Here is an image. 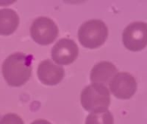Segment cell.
<instances>
[{
	"label": "cell",
	"mask_w": 147,
	"mask_h": 124,
	"mask_svg": "<svg viewBox=\"0 0 147 124\" xmlns=\"http://www.w3.org/2000/svg\"><path fill=\"white\" fill-rule=\"evenodd\" d=\"M32 58L21 52L10 55L3 63L2 73L8 85L20 87L30 78L32 72Z\"/></svg>",
	"instance_id": "6da1fadb"
},
{
	"label": "cell",
	"mask_w": 147,
	"mask_h": 124,
	"mask_svg": "<svg viewBox=\"0 0 147 124\" xmlns=\"http://www.w3.org/2000/svg\"><path fill=\"white\" fill-rule=\"evenodd\" d=\"M108 37L106 24L99 19H91L82 24L78 30L81 44L88 49H96L104 44Z\"/></svg>",
	"instance_id": "7a4b0ae2"
},
{
	"label": "cell",
	"mask_w": 147,
	"mask_h": 124,
	"mask_svg": "<svg viewBox=\"0 0 147 124\" xmlns=\"http://www.w3.org/2000/svg\"><path fill=\"white\" fill-rule=\"evenodd\" d=\"M81 102L84 109L89 112L107 109L111 102L109 90L102 84H90L82 90Z\"/></svg>",
	"instance_id": "3957f363"
},
{
	"label": "cell",
	"mask_w": 147,
	"mask_h": 124,
	"mask_svg": "<svg viewBox=\"0 0 147 124\" xmlns=\"http://www.w3.org/2000/svg\"><path fill=\"white\" fill-rule=\"evenodd\" d=\"M59 30L55 23L46 17L35 19L30 26V36L32 39L41 45L52 43L58 37Z\"/></svg>",
	"instance_id": "277c9868"
},
{
	"label": "cell",
	"mask_w": 147,
	"mask_h": 124,
	"mask_svg": "<svg viewBox=\"0 0 147 124\" xmlns=\"http://www.w3.org/2000/svg\"><path fill=\"white\" fill-rule=\"evenodd\" d=\"M125 47L131 51H139L147 46V24L133 22L128 24L122 34Z\"/></svg>",
	"instance_id": "5b68a950"
},
{
	"label": "cell",
	"mask_w": 147,
	"mask_h": 124,
	"mask_svg": "<svg viewBox=\"0 0 147 124\" xmlns=\"http://www.w3.org/2000/svg\"><path fill=\"white\" fill-rule=\"evenodd\" d=\"M112 94L119 99H130L137 90V82L128 72H119L109 83Z\"/></svg>",
	"instance_id": "8992f818"
},
{
	"label": "cell",
	"mask_w": 147,
	"mask_h": 124,
	"mask_svg": "<svg viewBox=\"0 0 147 124\" xmlns=\"http://www.w3.org/2000/svg\"><path fill=\"white\" fill-rule=\"evenodd\" d=\"M79 49L75 41L68 38L60 39L51 50V56L55 63L60 65H68L78 57Z\"/></svg>",
	"instance_id": "52a82bcc"
},
{
	"label": "cell",
	"mask_w": 147,
	"mask_h": 124,
	"mask_svg": "<svg viewBox=\"0 0 147 124\" xmlns=\"http://www.w3.org/2000/svg\"><path fill=\"white\" fill-rule=\"evenodd\" d=\"M62 67L55 64L52 61L46 59L39 64L37 68V77L45 85H56L64 77Z\"/></svg>",
	"instance_id": "ba28073f"
},
{
	"label": "cell",
	"mask_w": 147,
	"mask_h": 124,
	"mask_svg": "<svg viewBox=\"0 0 147 124\" xmlns=\"http://www.w3.org/2000/svg\"><path fill=\"white\" fill-rule=\"evenodd\" d=\"M118 73L116 66L110 62L103 61L95 64L90 73V79L93 83L105 85L109 83Z\"/></svg>",
	"instance_id": "9c48e42d"
},
{
	"label": "cell",
	"mask_w": 147,
	"mask_h": 124,
	"mask_svg": "<svg viewBox=\"0 0 147 124\" xmlns=\"http://www.w3.org/2000/svg\"><path fill=\"white\" fill-rule=\"evenodd\" d=\"M19 25V17L11 9L0 10V35L9 36L16 31Z\"/></svg>",
	"instance_id": "30bf717a"
},
{
	"label": "cell",
	"mask_w": 147,
	"mask_h": 124,
	"mask_svg": "<svg viewBox=\"0 0 147 124\" xmlns=\"http://www.w3.org/2000/svg\"><path fill=\"white\" fill-rule=\"evenodd\" d=\"M114 120L112 113L108 109L91 112L87 119L85 124H113Z\"/></svg>",
	"instance_id": "8fae6325"
},
{
	"label": "cell",
	"mask_w": 147,
	"mask_h": 124,
	"mask_svg": "<svg viewBox=\"0 0 147 124\" xmlns=\"http://www.w3.org/2000/svg\"><path fill=\"white\" fill-rule=\"evenodd\" d=\"M0 124H24V122L18 115L9 113L0 119Z\"/></svg>",
	"instance_id": "7c38bea8"
},
{
	"label": "cell",
	"mask_w": 147,
	"mask_h": 124,
	"mask_svg": "<svg viewBox=\"0 0 147 124\" xmlns=\"http://www.w3.org/2000/svg\"><path fill=\"white\" fill-rule=\"evenodd\" d=\"M31 124H51L49 121H46V120H43V119H38V120H36L34 121Z\"/></svg>",
	"instance_id": "4fadbf2b"
}]
</instances>
